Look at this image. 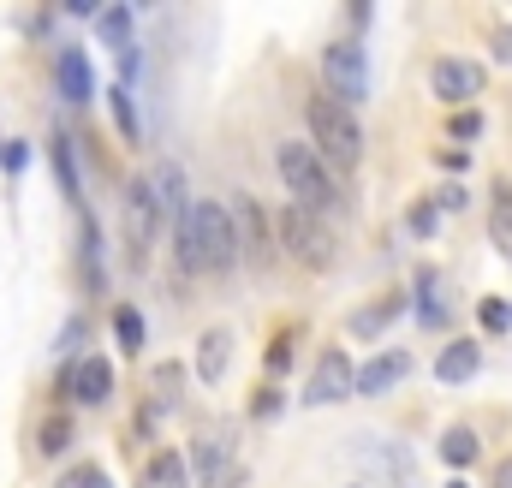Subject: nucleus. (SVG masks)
<instances>
[{"label": "nucleus", "instance_id": "f257e3e1", "mask_svg": "<svg viewBox=\"0 0 512 488\" xmlns=\"http://www.w3.org/2000/svg\"><path fill=\"white\" fill-rule=\"evenodd\" d=\"M274 173H280L286 203H298V209H310V215H322V221H340V215L352 209V191H346L340 173L316 155L310 137H280V143H274Z\"/></svg>", "mask_w": 512, "mask_h": 488}, {"label": "nucleus", "instance_id": "f03ea898", "mask_svg": "<svg viewBox=\"0 0 512 488\" xmlns=\"http://www.w3.org/2000/svg\"><path fill=\"white\" fill-rule=\"evenodd\" d=\"M304 125H310V143L316 155L334 167V173H358L364 167V125L346 102H334L328 90L304 96Z\"/></svg>", "mask_w": 512, "mask_h": 488}, {"label": "nucleus", "instance_id": "7ed1b4c3", "mask_svg": "<svg viewBox=\"0 0 512 488\" xmlns=\"http://www.w3.org/2000/svg\"><path fill=\"white\" fill-rule=\"evenodd\" d=\"M167 239V215H161V197L149 179H126L120 185V244H126V268L143 274L155 244Z\"/></svg>", "mask_w": 512, "mask_h": 488}, {"label": "nucleus", "instance_id": "20e7f679", "mask_svg": "<svg viewBox=\"0 0 512 488\" xmlns=\"http://www.w3.org/2000/svg\"><path fill=\"white\" fill-rule=\"evenodd\" d=\"M274 233H280V250L304 268V274H328L340 262V239H334V221L298 209V203H280L274 209Z\"/></svg>", "mask_w": 512, "mask_h": 488}, {"label": "nucleus", "instance_id": "39448f33", "mask_svg": "<svg viewBox=\"0 0 512 488\" xmlns=\"http://www.w3.org/2000/svg\"><path fill=\"white\" fill-rule=\"evenodd\" d=\"M191 459V483L197 488H245V465H239V429L233 423H203L185 447Z\"/></svg>", "mask_w": 512, "mask_h": 488}, {"label": "nucleus", "instance_id": "423d86ee", "mask_svg": "<svg viewBox=\"0 0 512 488\" xmlns=\"http://www.w3.org/2000/svg\"><path fill=\"white\" fill-rule=\"evenodd\" d=\"M316 66H322V90L334 102H346L352 114H358V102H370V48L358 36H328Z\"/></svg>", "mask_w": 512, "mask_h": 488}, {"label": "nucleus", "instance_id": "0eeeda50", "mask_svg": "<svg viewBox=\"0 0 512 488\" xmlns=\"http://www.w3.org/2000/svg\"><path fill=\"white\" fill-rule=\"evenodd\" d=\"M191 227H197V250H203V274L209 280H233L239 268V227L233 209L221 197H197L191 203Z\"/></svg>", "mask_w": 512, "mask_h": 488}, {"label": "nucleus", "instance_id": "6e6552de", "mask_svg": "<svg viewBox=\"0 0 512 488\" xmlns=\"http://www.w3.org/2000/svg\"><path fill=\"white\" fill-rule=\"evenodd\" d=\"M114 399V358L102 352H84L72 364L54 369V411L60 405H78V411H102Z\"/></svg>", "mask_w": 512, "mask_h": 488}, {"label": "nucleus", "instance_id": "1a4fd4ad", "mask_svg": "<svg viewBox=\"0 0 512 488\" xmlns=\"http://www.w3.org/2000/svg\"><path fill=\"white\" fill-rule=\"evenodd\" d=\"M233 227H239V268H251V274H268L274 268V256H280V233H274V215L256 203L251 191H233Z\"/></svg>", "mask_w": 512, "mask_h": 488}, {"label": "nucleus", "instance_id": "9d476101", "mask_svg": "<svg viewBox=\"0 0 512 488\" xmlns=\"http://www.w3.org/2000/svg\"><path fill=\"white\" fill-rule=\"evenodd\" d=\"M54 90L66 108H96L102 102V78L84 42H54Z\"/></svg>", "mask_w": 512, "mask_h": 488}, {"label": "nucleus", "instance_id": "9b49d317", "mask_svg": "<svg viewBox=\"0 0 512 488\" xmlns=\"http://www.w3.org/2000/svg\"><path fill=\"white\" fill-rule=\"evenodd\" d=\"M352 393H358V369L346 358V346H322L298 399H304V405H340V399H352Z\"/></svg>", "mask_w": 512, "mask_h": 488}, {"label": "nucleus", "instance_id": "f8f14e48", "mask_svg": "<svg viewBox=\"0 0 512 488\" xmlns=\"http://www.w3.org/2000/svg\"><path fill=\"white\" fill-rule=\"evenodd\" d=\"M429 90H435V102H447V108H471V102L489 90V72H483L477 60L441 54V60L429 66Z\"/></svg>", "mask_w": 512, "mask_h": 488}, {"label": "nucleus", "instance_id": "ddd939ff", "mask_svg": "<svg viewBox=\"0 0 512 488\" xmlns=\"http://www.w3.org/2000/svg\"><path fill=\"white\" fill-rule=\"evenodd\" d=\"M233 364H239V334H233V322H209V328L197 334V352H191V375H197L203 387H227Z\"/></svg>", "mask_w": 512, "mask_h": 488}, {"label": "nucleus", "instance_id": "4468645a", "mask_svg": "<svg viewBox=\"0 0 512 488\" xmlns=\"http://www.w3.org/2000/svg\"><path fill=\"white\" fill-rule=\"evenodd\" d=\"M48 167H54V185L72 209H84V137L72 125H54L48 131Z\"/></svg>", "mask_w": 512, "mask_h": 488}, {"label": "nucleus", "instance_id": "2eb2a0df", "mask_svg": "<svg viewBox=\"0 0 512 488\" xmlns=\"http://www.w3.org/2000/svg\"><path fill=\"white\" fill-rule=\"evenodd\" d=\"M78 280H84L90 304L108 298V239H102V221L90 209H78Z\"/></svg>", "mask_w": 512, "mask_h": 488}, {"label": "nucleus", "instance_id": "dca6fc26", "mask_svg": "<svg viewBox=\"0 0 512 488\" xmlns=\"http://www.w3.org/2000/svg\"><path fill=\"white\" fill-rule=\"evenodd\" d=\"M405 310H411V286H387V292H376L370 304H358V310L346 316V334H352V340H382Z\"/></svg>", "mask_w": 512, "mask_h": 488}, {"label": "nucleus", "instance_id": "f3484780", "mask_svg": "<svg viewBox=\"0 0 512 488\" xmlns=\"http://www.w3.org/2000/svg\"><path fill=\"white\" fill-rule=\"evenodd\" d=\"M149 185H155V197H161V215H167V227L191 215V203H197V197H191V173H185L179 161H155Z\"/></svg>", "mask_w": 512, "mask_h": 488}, {"label": "nucleus", "instance_id": "a211bd4d", "mask_svg": "<svg viewBox=\"0 0 512 488\" xmlns=\"http://www.w3.org/2000/svg\"><path fill=\"white\" fill-rule=\"evenodd\" d=\"M405 375H411V352H399V346H393V352H376L370 364H358V393H364V399H382V393H393Z\"/></svg>", "mask_w": 512, "mask_h": 488}, {"label": "nucleus", "instance_id": "6ab92c4d", "mask_svg": "<svg viewBox=\"0 0 512 488\" xmlns=\"http://www.w3.org/2000/svg\"><path fill=\"white\" fill-rule=\"evenodd\" d=\"M298 340H304V322H274V334H268V346H262V381H286V375H292Z\"/></svg>", "mask_w": 512, "mask_h": 488}, {"label": "nucleus", "instance_id": "aec40b11", "mask_svg": "<svg viewBox=\"0 0 512 488\" xmlns=\"http://www.w3.org/2000/svg\"><path fill=\"white\" fill-rule=\"evenodd\" d=\"M161 417H173V411H185V364L179 358H161V364L149 369V393H143Z\"/></svg>", "mask_w": 512, "mask_h": 488}, {"label": "nucleus", "instance_id": "412c9836", "mask_svg": "<svg viewBox=\"0 0 512 488\" xmlns=\"http://www.w3.org/2000/svg\"><path fill=\"white\" fill-rule=\"evenodd\" d=\"M72 447H78V417L48 405V411L36 417V453H42V459H66Z\"/></svg>", "mask_w": 512, "mask_h": 488}, {"label": "nucleus", "instance_id": "4be33fe9", "mask_svg": "<svg viewBox=\"0 0 512 488\" xmlns=\"http://www.w3.org/2000/svg\"><path fill=\"white\" fill-rule=\"evenodd\" d=\"M477 369H483V346H477V340H447L441 358H435V381H441V387H465Z\"/></svg>", "mask_w": 512, "mask_h": 488}, {"label": "nucleus", "instance_id": "5701e85b", "mask_svg": "<svg viewBox=\"0 0 512 488\" xmlns=\"http://www.w3.org/2000/svg\"><path fill=\"white\" fill-rule=\"evenodd\" d=\"M108 328H114V346H120V358H137V352L149 346V316H143L131 298H120V304L108 310Z\"/></svg>", "mask_w": 512, "mask_h": 488}, {"label": "nucleus", "instance_id": "b1692460", "mask_svg": "<svg viewBox=\"0 0 512 488\" xmlns=\"http://www.w3.org/2000/svg\"><path fill=\"white\" fill-rule=\"evenodd\" d=\"M143 483L149 488H197L191 483V459H185V447H155L149 465H143Z\"/></svg>", "mask_w": 512, "mask_h": 488}, {"label": "nucleus", "instance_id": "393cba45", "mask_svg": "<svg viewBox=\"0 0 512 488\" xmlns=\"http://www.w3.org/2000/svg\"><path fill=\"white\" fill-rule=\"evenodd\" d=\"M102 102H108V120H114V131H120V143H126V149H143L149 125H143V114H137V96H131L126 84H114Z\"/></svg>", "mask_w": 512, "mask_h": 488}, {"label": "nucleus", "instance_id": "a878e982", "mask_svg": "<svg viewBox=\"0 0 512 488\" xmlns=\"http://www.w3.org/2000/svg\"><path fill=\"white\" fill-rule=\"evenodd\" d=\"M411 310H417L423 328H447V298H441V274H435V268H417V280H411Z\"/></svg>", "mask_w": 512, "mask_h": 488}, {"label": "nucleus", "instance_id": "bb28decb", "mask_svg": "<svg viewBox=\"0 0 512 488\" xmlns=\"http://www.w3.org/2000/svg\"><path fill=\"white\" fill-rule=\"evenodd\" d=\"M90 30H96V42H102V48H114V54H120V48L137 42V36H131V30H137V6H126V0L102 6V18H96Z\"/></svg>", "mask_w": 512, "mask_h": 488}, {"label": "nucleus", "instance_id": "cd10ccee", "mask_svg": "<svg viewBox=\"0 0 512 488\" xmlns=\"http://www.w3.org/2000/svg\"><path fill=\"white\" fill-rule=\"evenodd\" d=\"M286 405H292V393H286L280 381H256L251 399H245V417H251V423H280Z\"/></svg>", "mask_w": 512, "mask_h": 488}, {"label": "nucleus", "instance_id": "c85d7f7f", "mask_svg": "<svg viewBox=\"0 0 512 488\" xmlns=\"http://www.w3.org/2000/svg\"><path fill=\"white\" fill-rule=\"evenodd\" d=\"M477 453H483V447H477V429L453 423V429L441 435V465H447V471H471V465H477Z\"/></svg>", "mask_w": 512, "mask_h": 488}, {"label": "nucleus", "instance_id": "c756f323", "mask_svg": "<svg viewBox=\"0 0 512 488\" xmlns=\"http://www.w3.org/2000/svg\"><path fill=\"white\" fill-rule=\"evenodd\" d=\"M84 346H90V310H72L60 322V334H54V358L72 364V358H84Z\"/></svg>", "mask_w": 512, "mask_h": 488}, {"label": "nucleus", "instance_id": "7c9ffc66", "mask_svg": "<svg viewBox=\"0 0 512 488\" xmlns=\"http://www.w3.org/2000/svg\"><path fill=\"white\" fill-rule=\"evenodd\" d=\"M489 239L512 250V179H495V191H489Z\"/></svg>", "mask_w": 512, "mask_h": 488}, {"label": "nucleus", "instance_id": "2f4dec72", "mask_svg": "<svg viewBox=\"0 0 512 488\" xmlns=\"http://www.w3.org/2000/svg\"><path fill=\"white\" fill-rule=\"evenodd\" d=\"M30 161H36V143H30V137H6V143H0V173H6V179H24Z\"/></svg>", "mask_w": 512, "mask_h": 488}, {"label": "nucleus", "instance_id": "473e14b6", "mask_svg": "<svg viewBox=\"0 0 512 488\" xmlns=\"http://www.w3.org/2000/svg\"><path fill=\"white\" fill-rule=\"evenodd\" d=\"M435 221H441L435 197H417V203L405 209V233H411V239H435Z\"/></svg>", "mask_w": 512, "mask_h": 488}, {"label": "nucleus", "instance_id": "72a5a7b5", "mask_svg": "<svg viewBox=\"0 0 512 488\" xmlns=\"http://www.w3.org/2000/svg\"><path fill=\"white\" fill-rule=\"evenodd\" d=\"M477 322H483V334H512V304L507 298H483L477 304Z\"/></svg>", "mask_w": 512, "mask_h": 488}, {"label": "nucleus", "instance_id": "f704fd0d", "mask_svg": "<svg viewBox=\"0 0 512 488\" xmlns=\"http://www.w3.org/2000/svg\"><path fill=\"white\" fill-rule=\"evenodd\" d=\"M155 417H161V411H155L149 399H137V411H131V447L143 441V447L155 453Z\"/></svg>", "mask_w": 512, "mask_h": 488}, {"label": "nucleus", "instance_id": "c9c22d12", "mask_svg": "<svg viewBox=\"0 0 512 488\" xmlns=\"http://www.w3.org/2000/svg\"><path fill=\"white\" fill-rule=\"evenodd\" d=\"M114 60H120V72H114V84H126L131 96H137V78H143V48L131 42V48H120Z\"/></svg>", "mask_w": 512, "mask_h": 488}, {"label": "nucleus", "instance_id": "e433bc0d", "mask_svg": "<svg viewBox=\"0 0 512 488\" xmlns=\"http://www.w3.org/2000/svg\"><path fill=\"white\" fill-rule=\"evenodd\" d=\"M447 131H453L459 143H471V137H483V114H477V108H459V114L447 120Z\"/></svg>", "mask_w": 512, "mask_h": 488}, {"label": "nucleus", "instance_id": "4c0bfd02", "mask_svg": "<svg viewBox=\"0 0 512 488\" xmlns=\"http://www.w3.org/2000/svg\"><path fill=\"white\" fill-rule=\"evenodd\" d=\"M465 203H471V197H465V185H441V191H435V209H447V215H459Z\"/></svg>", "mask_w": 512, "mask_h": 488}, {"label": "nucleus", "instance_id": "58836bf2", "mask_svg": "<svg viewBox=\"0 0 512 488\" xmlns=\"http://www.w3.org/2000/svg\"><path fill=\"white\" fill-rule=\"evenodd\" d=\"M435 161H441L447 173H465V167H471V155H465V149H435Z\"/></svg>", "mask_w": 512, "mask_h": 488}, {"label": "nucleus", "instance_id": "ea45409f", "mask_svg": "<svg viewBox=\"0 0 512 488\" xmlns=\"http://www.w3.org/2000/svg\"><path fill=\"white\" fill-rule=\"evenodd\" d=\"M489 48H495V60H501V66H512V24L495 30V42H489Z\"/></svg>", "mask_w": 512, "mask_h": 488}, {"label": "nucleus", "instance_id": "a19ab883", "mask_svg": "<svg viewBox=\"0 0 512 488\" xmlns=\"http://www.w3.org/2000/svg\"><path fill=\"white\" fill-rule=\"evenodd\" d=\"M84 488H114V477L102 465H84Z\"/></svg>", "mask_w": 512, "mask_h": 488}, {"label": "nucleus", "instance_id": "79ce46f5", "mask_svg": "<svg viewBox=\"0 0 512 488\" xmlns=\"http://www.w3.org/2000/svg\"><path fill=\"white\" fill-rule=\"evenodd\" d=\"M370 18H376V6H346V24H352V30H364Z\"/></svg>", "mask_w": 512, "mask_h": 488}, {"label": "nucleus", "instance_id": "37998d69", "mask_svg": "<svg viewBox=\"0 0 512 488\" xmlns=\"http://www.w3.org/2000/svg\"><path fill=\"white\" fill-rule=\"evenodd\" d=\"M48 488H84V465H72V471H60V477H54Z\"/></svg>", "mask_w": 512, "mask_h": 488}, {"label": "nucleus", "instance_id": "c03bdc74", "mask_svg": "<svg viewBox=\"0 0 512 488\" xmlns=\"http://www.w3.org/2000/svg\"><path fill=\"white\" fill-rule=\"evenodd\" d=\"M495 488H512V459H501V465H495Z\"/></svg>", "mask_w": 512, "mask_h": 488}, {"label": "nucleus", "instance_id": "a18cd8bd", "mask_svg": "<svg viewBox=\"0 0 512 488\" xmlns=\"http://www.w3.org/2000/svg\"><path fill=\"white\" fill-rule=\"evenodd\" d=\"M447 488H465V483H459V477H453V483H447Z\"/></svg>", "mask_w": 512, "mask_h": 488}, {"label": "nucleus", "instance_id": "49530a36", "mask_svg": "<svg viewBox=\"0 0 512 488\" xmlns=\"http://www.w3.org/2000/svg\"><path fill=\"white\" fill-rule=\"evenodd\" d=\"M0 143H6V137H0Z\"/></svg>", "mask_w": 512, "mask_h": 488}, {"label": "nucleus", "instance_id": "de8ad7c7", "mask_svg": "<svg viewBox=\"0 0 512 488\" xmlns=\"http://www.w3.org/2000/svg\"><path fill=\"white\" fill-rule=\"evenodd\" d=\"M352 488H358V483H352Z\"/></svg>", "mask_w": 512, "mask_h": 488}]
</instances>
